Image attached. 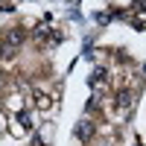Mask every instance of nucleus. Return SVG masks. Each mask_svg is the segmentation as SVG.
I'll list each match as a JSON object with an SVG mask.
<instances>
[{
    "mask_svg": "<svg viewBox=\"0 0 146 146\" xmlns=\"http://www.w3.org/2000/svg\"><path fill=\"white\" fill-rule=\"evenodd\" d=\"M131 105H135V94H131V91H117V96H114V108H117V111L120 114H126V111H131Z\"/></svg>",
    "mask_w": 146,
    "mask_h": 146,
    "instance_id": "2",
    "label": "nucleus"
},
{
    "mask_svg": "<svg viewBox=\"0 0 146 146\" xmlns=\"http://www.w3.org/2000/svg\"><path fill=\"white\" fill-rule=\"evenodd\" d=\"M3 82H6V73H3V70H0V88H3Z\"/></svg>",
    "mask_w": 146,
    "mask_h": 146,
    "instance_id": "6",
    "label": "nucleus"
},
{
    "mask_svg": "<svg viewBox=\"0 0 146 146\" xmlns=\"http://www.w3.org/2000/svg\"><path fill=\"white\" fill-rule=\"evenodd\" d=\"M18 120L23 123V129H29V126H32V114H29V111H21V117H18Z\"/></svg>",
    "mask_w": 146,
    "mask_h": 146,
    "instance_id": "5",
    "label": "nucleus"
},
{
    "mask_svg": "<svg viewBox=\"0 0 146 146\" xmlns=\"http://www.w3.org/2000/svg\"><path fill=\"white\" fill-rule=\"evenodd\" d=\"M23 38H27L23 27H6L3 41H0V58H15V53H18V47L23 44Z\"/></svg>",
    "mask_w": 146,
    "mask_h": 146,
    "instance_id": "1",
    "label": "nucleus"
},
{
    "mask_svg": "<svg viewBox=\"0 0 146 146\" xmlns=\"http://www.w3.org/2000/svg\"><path fill=\"white\" fill-rule=\"evenodd\" d=\"M35 100H38V108H44V111H47V108L53 105V102H50V96H44V94H38Z\"/></svg>",
    "mask_w": 146,
    "mask_h": 146,
    "instance_id": "4",
    "label": "nucleus"
},
{
    "mask_svg": "<svg viewBox=\"0 0 146 146\" xmlns=\"http://www.w3.org/2000/svg\"><path fill=\"white\" fill-rule=\"evenodd\" d=\"M73 135H76L82 143H88V140L94 137V123H91V120H79L76 129H73Z\"/></svg>",
    "mask_w": 146,
    "mask_h": 146,
    "instance_id": "3",
    "label": "nucleus"
}]
</instances>
